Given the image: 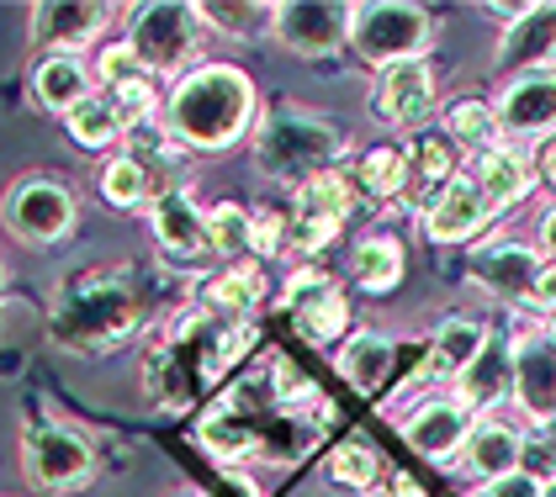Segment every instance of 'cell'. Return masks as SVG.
<instances>
[{
    "label": "cell",
    "mask_w": 556,
    "mask_h": 497,
    "mask_svg": "<svg viewBox=\"0 0 556 497\" xmlns=\"http://www.w3.org/2000/svg\"><path fill=\"white\" fill-rule=\"evenodd\" d=\"M165 117L186 149H233L255 123V85L233 64H202L175 80Z\"/></svg>",
    "instance_id": "1"
},
{
    "label": "cell",
    "mask_w": 556,
    "mask_h": 497,
    "mask_svg": "<svg viewBox=\"0 0 556 497\" xmlns=\"http://www.w3.org/2000/svg\"><path fill=\"white\" fill-rule=\"evenodd\" d=\"M340 132L318 117H302V112H270L255 132V160L270 180H292L307 186L313 175H329L340 160Z\"/></svg>",
    "instance_id": "2"
},
{
    "label": "cell",
    "mask_w": 556,
    "mask_h": 497,
    "mask_svg": "<svg viewBox=\"0 0 556 497\" xmlns=\"http://www.w3.org/2000/svg\"><path fill=\"white\" fill-rule=\"evenodd\" d=\"M132 323H138V307H132L128 286H117V281H80L59 302V313H53V339L64 349L96 355V349H112L117 339H128Z\"/></svg>",
    "instance_id": "3"
},
{
    "label": "cell",
    "mask_w": 556,
    "mask_h": 497,
    "mask_svg": "<svg viewBox=\"0 0 556 497\" xmlns=\"http://www.w3.org/2000/svg\"><path fill=\"white\" fill-rule=\"evenodd\" d=\"M429 11L425 5H403V0H371V5H355L350 16V48L361 64H377L392 69L403 59H425L429 42Z\"/></svg>",
    "instance_id": "4"
},
{
    "label": "cell",
    "mask_w": 556,
    "mask_h": 497,
    "mask_svg": "<svg viewBox=\"0 0 556 497\" xmlns=\"http://www.w3.org/2000/svg\"><path fill=\"white\" fill-rule=\"evenodd\" d=\"M197 38H202V16H197V5H138V16H132V38L128 48L143 59V69L154 75H175V69H186L191 64V53H197Z\"/></svg>",
    "instance_id": "5"
},
{
    "label": "cell",
    "mask_w": 556,
    "mask_h": 497,
    "mask_svg": "<svg viewBox=\"0 0 556 497\" xmlns=\"http://www.w3.org/2000/svg\"><path fill=\"white\" fill-rule=\"evenodd\" d=\"M22 466H27V482L43 487V493H75L96 476V456L75 429H59V423H38L27 429L22 439Z\"/></svg>",
    "instance_id": "6"
},
{
    "label": "cell",
    "mask_w": 556,
    "mask_h": 497,
    "mask_svg": "<svg viewBox=\"0 0 556 497\" xmlns=\"http://www.w3.org/2000/svg\"><path fill=\"white\" fill-rule=\"evenodd\" d=\"M350 207H355V186L344 180L340 169L313 175L307 186H298V207L287 217V244L298 248V254H318V248L340 233V222L350 217Z\"/></svg>",
    "instance_id": "7"
},
{
    "label": "cell",
    "mask_w": 556,
    "mask_h": 497,
    "mask_svg": "<svg viewBox=\"0 0 556 497\" xmlns=\"http://www.w3.org/2000/svg\"><path fill=\"white\" fill-rule=\"evenodd\" d=\"M350 16L355 5H340V0H318V5H270V33L281 48H292L302 59H324L350 42Z\"/></svg>",
    "instance_id": "8"
},
{
    "label": "cell",
    "mask_w": 556,
    "mask_h": 497,
    "mask_svg": "<svg viewBox=\"0 0 556 497\" xmlns=\"http://www.w3.org/2000/svg\"><path fill=\"white\" fill-rule=\"evenodd\" d=\"M5 228L27 244H59L70 228H75V196L59 186V180H22L11 196H5Z\"/></svg>",
    "instance_id": "9"
},
{
    "label": "cell",
    "mask_w": 556,
    "mask_h": 497,
    "mask_svg": "<svg viewBox=\"0 0 556 497\" xmlns=\"http://www.w3.org/2000/svg\"><path fill=\"white\" fill-rule=\"evenodd\" d=\"M371 112L382 127H425L434 117V75L429 59H403L377 75L371 90Z\"/></svg>",
    "instance_id": "10"
},
{
    "label": "cell",
    "mask_w": 556,
    "mask_h": 497,
    "mask_svg": "<svg viewBox=\"0 0 556 497\" xmlns=\"http://www.w3.org/2000/svg\"><path fill=\"white\" fill-rule=\"evenodd\" d=\"M514 349V403L535 423H556V344L546 333H525Z\"/></svg>",
    "instance_id": "11"
},
{
    "label": "cell",
    "mask_w": 556,
    "mask_h": 497,
    "mask_svg": "<svg viewBox=\"0 0 556 497\" xmlns=\"http://www.w3.org/2000/svg\"><path fill=\"white\" fill-rule=\"evenodd\" d=\"M493 117L504 138H552L556 132V69L552 75H519L504 85Z\"/></svg>",
    "instance_id": "12"
},
{
    "label": "cell",
    "mask_w": 556,
    "mask_h": 497,
    "mask_svg": "<svg viewBox=\"0 0 556 497\" xmlns=\"http://www.w3.org/2000/svg\"><path fill=\"white\" fill-rule=\"evenodd\" d=\"M419 217H425V233L434 239V244H462V239L482 233V228L493 222V207H488L477 175H456V180H451Z\"/></svg>",
    "instance_id": "13"
},
{
    "label": "cell",
    "mask_w": 556,
    "mask_h": 497,
    "mask_svg": "<svg viewBox=\"0 0 556 497\" xmlns=\"http://www.w3.org/2000/svg\"><path fill=\"white\" fill-rule=\"evenodd\" d=\"M287 307L298 318L302 339H313V344H334L350 329V307H344L340 286L324 270H302L298 281L287 286Z\"/></svg>",
    "instance_id": "14"
},
{
    "label": "cell",
    "mask_w": 556,
    "mask_h": 497,
    "mask_svg": "<svg viewBox=\"0 0 556 497\" xmlns=\"http://www.w3.org/2000/svg\"><path fill=\"white\" fill-rule=\"evenodd\" d=\"M471 423H477V413H471L462 397H429V403H419V408L408 413L403 434H408V445H414L419 456L451 460V456H462Z\"/></svg>",
    "instance_id": "15"
},
{
    "label": "cell",
    "mask_w": 556,
    "mask_h": 497,
    "mask_svg": "<svg viewBox=\"0 0 556 497\" xmlns=\"http://www.w3.org/2000/svg\"><path fill=\"white\" fill-rule=\"evenodd\" d=\"M541 265L546 259L530 244H488L471 254V281L482 291H493L498 302H530Z\"/></svg>",
    "instance_id": "16"
},
{
    "label": "cell",
    "mask_w": 556,
    "mask_h": 497,
    "mask_svg": "<svg viewBox=\"0 0 556 497\" xmlns=\"http://www.w3.org/2000/svg\"><path fill=\"white\" fill-rule=\"evenodd\" d=\"M498 64L519 75H552L556 64V5H530L519 22L504 27L498 42Z\"/></svg>",
    "instance_id": "17"
},
{
    "label": "cell",
    "mask_w": 556,
    "mask_h": 497,
    "mask_svg": "<svg viewBox=\"0 0 556 497\" xmlns=\"http://www.w3.org/2000/svg\"><path fill=\"white\" fill-rule=\"evenodd\" d=\"M519 456H525V434H519L514 423H504V418H477L467 445H462L467 471L482 476V482H498V476L519 471Z\"/></svg>",
    "instance_id": "18"
},
{
    "label": "cell",
    "mask_w": 556,
    "mask_h": 497,
    "mask_svg": "<svg viewBox=\"0 0 556 497\" xmlns=\"http://www.w3.org/2000/svg\"><path fill=\"white\" fill-rule=\"evenodd\" d=\"M482 344H488L482 323H471V318H445V323L434 329V339L425 344V366H419V375H414L408 386H425V381H440V375L456 381V375L482 355Z\"/></svg>",
    "instance_id": "19"
},
{
    "label": "cell",
    "mask_w": 556,
    "mask_h": 497,
    "mask_svg": "<svg viewBox=\"0 0 556 497\" xmlns=\"http://www.w3.org/2000/svg\"><path fill=\"white\" fill-rule=\"evenodd\" d=\"M403 160H408V186H403V196H408V207L425 212L451 180H456V149H451V138H414L408 149H403Z\"/></svg>",
    "instance_id": "20"
},
{
    "label": "cell",
    "mask_w": 556,
    "mask_h": 497,
    "mask_svg": "<svg viewBox=\"0 0 556 497\" xmlns=\"http://www.w3.org/2000/svg\"><path fill=\"white\" fill-rule=\"evenodd\" d=\"M477 186H482L488 207L504 212V207L525 202V196L535 191V160H530L525 149H514V143H498V149H488V154H482V165H477Z\"/></svg>",
    "instance_id": "21"
},
{
    "label": "cell",
    "mask_w": 556,
    "mask_h": 497,
    "mask_svg": "<svg viewBox=\"0 0 556 497\" xmlns=\"http://www.w3.org/2000/svg\"><path fill=\"white\" fill-rule=\"evenodd\" d=\"M456 381H462V392H456V397L467 403L471 413L498 408L504 397H514V349L509 344H498V339H488V344H482V355H477Z\"/></svg>",
    "instance_id": "22"
},
{
    "label": "cell",
    "mask_w": 556,
    "mask_h": 497,
    "mask_svg": "<svg viewBox=\"0 0 556 497\" xmlns=\"http://www.w3.org/2000/svg\"><path fill=\"white\" fill-rule=\"evenodd\" d=\"M112 22V5H38L33 11V42L43 48H86L90 38H101V27Z\"/></svg>",
    "instance_id": "23"
},
{
    "label": "cell",
    "mask_w": 556,
    "mask_h": 497,
    "mask_svg": "<svg viewBox=\"0 0 556 497\" xmlns=\"http://www.w3.org/2000/svg\"><path fill=\"white\" fill-rule=\"evenodd\" d=\"M154 239L170 248L175 259H191L207 248V212L197 207L186 191H160L154 202Z\"/></svg>",
    "instance_id": "24"
},
{
    "label": "cell",
    "mask_w": 556,
    "mask_h": 497,
    "mask_svg": "<svg viewBox=\"0 0 556 497\" xmlns=\"http://www.w3.org/2000/svg\"><path fill=\"white\" fill-rule=\"evenodd\" d=\"M392 366H397V355H392V344L382 333H355V339L340 344V375L355 392H382Z\"/></svg>",
    "instance_id": "25"
},
{
    "label": "cell",
    "mask_w": 556,
    "mask_h": 497,
    "mask_svg": "<svg viewBox=\"0 0 556 497\" xmlns=\"http://www.w3.org/2000/svg\"><path fill=\"white\" fill-rule=\"evenodd\" d=\"M33 85H38V101H43L48 112H64V117L90 95V75L75 53H53V59H43L38 75H33Z\"/></svg>",
    "instance_id": "26"
},
{
    "label": "cell",
    "mask_w": 556,
    "mask_h": 497,
    "mask_svg": "<svg viewBox=\"0 0 556 497\" xmlns=\"http://www.w3.org/2000/svg\"><path fill=\"white\" fill-rule=\"evenodd\" d=\"M350 281L361 291H371V296H382L403 281V244L397 239H361L355 254H350Z\"/></svg>",
    "instance_id": "27"
},
{
    "label": "cell",
    "mask_w": 556,
    "mask_h": 497,
    "mask_svg": "<svg viewBox=\"0 0 556 497\" xmlns=\"http://www.w3.org/2000/svg\"><path fill=\"white\" fill-rule=\"evenodd\" d=\"M260 296H265V276H260L255 265H228V270L213 276L207 291H202V302H207L213 313H228V318H244L250 307H260Z\"/></svg>",
    "instance_id": "28"
},
{
    "label": "cell",
    "mask_w": 556,
    "mask_h": 497,
    "mask_svg": "<svg viewBox=\"0 0 556 497\" xmlns=\"http://www.w3.org/2000/svg\"><path fill=\"white\" fill-rule=\"evenodd\" d=\"M445 138L451 143H462V149H477V154H488V149H498L504 143V127L493 117V106L488 101H456L451 112H445Z\"/></svg>",
    "instance_id": "29"
},
{
    "label": "cell",
    "mask_w": 556,
    "mask_h": 497,
    "mask_svg": "<svg viewBox=\"0 0 556 497\" xmlns=\"http://www.w3.org/2000/svg\"><path fill=\"white\" fill-rule=\"evenodd\" d=\"M366 196H403V186H408V160H403V149H366L361 160H355V175H350Z\"/></svg>",
    "instance_id": "30"
},
{
    "label": "cell",
    "mask_w": 556,
    "mask_h": 497,
    "mask_svg": "<svg viewBox=\"0 0 556 497\" xmlns=\"http://www.w3.org/2000/svg\"><path fill=\"white\" fill-rule=\"evenodd\" d=\"M64 123H70V138H75L80 149H112V143L123 138V123H117V112H112L106 95H86Z\"/></svg>",
    "instance_id": "31"
},
{
    "label": "cell",
    "mask_w": 556,
    "mask_h": 497,
    "mask_svg": "<svg viewBox=\"0 0 556 497\" xmlns=\"http://www.w3.org/2000/svg\"><path fill=\"white\" fill-rule=\"evenodd\" d=\"M340 487H350V493H371L377 487V476H382V456L371 450V445H361V439H344V445H334L329 450V466H324Z\"/></svg>",
    "instance_id": "32"
},
{
    "label": "cell",
    "mask_w": 556,
    "mask_h": 497,
    "mask_svg": "<svg viewBox=\"0 0 556 497\" xmlns=\"http://www.w3.org/2000/svg\"><path fill=\"white\" fill-rule=\"evenodd\" d=\"M202 445H207V456H217V460H244L260 450V434L239 413H213L202 423Z\"/></svg>",
    "instance_id": "33"
},
{
    "label": "cell",
    "mask_w": 556,
    "mask_h": 497,
    "mask_svg": "<svg viewBox=\"0 0 556 497\" xmlns=\"http://www.w3.org/2000/svg\"><path fill=\"white\" fill-rule=\"evenodd\" d=\"M101 196H106L112 207H143V202L154 196V186H149V175L132 165L128 154H117L112 165L101 169Z\"/></svg>",
    "instance_id": "34"
},
{
    "label": "cell",
    "mask_w": 556,
    "mask_h": 497,
    "mask_svg": "<svg viewBox=\"0 0 556 497\" xmlns=\"http://www.w3.org/2000/svg\"><path fill=\"white\" fill-rule=\"evenodd\" d=\"M207 248H217V254H244L250 248V212L233 207V202L207 212Z\"/></svg>",
    "instance_id": "35"
},
{
    "label": "cell",
    "mask_w": 556,
    "mask_h": 497,
    "mask_svg": "<svg viewBox=\"0 0 556 497\" xmlns=\"http://www.w3.org/2000/svg\"><path fill=\"white\" fill-rule=\"evenodd\" d=\"M197 16L233 33V38H250L260 27H270V5H197Z\"/></svg>",
    "instance_id": "36"
},
{
    "label": "cell",
    "mask_w": 556,
    "mask_h": 497,
    "mask_svg": "<svg viewBox=\"0 0 556 497\" xmlns=\"http://www.w3.org/2000/svg\"><path fill=\"white\" fill-rule=\"evenodd\" d=\"M154 85L138 80V85H123V90H112V112H117V123H123V132H132V127H143L149 117H154Z\"/></svg>",
    "instance_id": "37"
},
{
    "label": "cell",
    "mask_w": 556,
    "mask_h": 497,
    "mask_svg": "<svg viewBox=\"0 0 556 497\" xmlns=\"http://www.w3.org/2000/svg\"><path fill=\"white\" fill-rule=\"evenodd\" d=\"M101 80L112 85V90H123V85L149 80V69H143V59L132 53L128 42H117V48H106V53H101Z\"/></svg>",
    "instance_id": "38"
},
{
    "label": "cell",
    "mask_w": 556,
    "mask_h": 497,
    "mask_svg": "<svg viewBox=\"0 0 556 497\" xmlns=\"http://www.w3.org/2000/svg\"><path fill=\"white\" fill-rule=\"evenodd\" d=\"M250 248H255V254H281V248H287V217L276 207L250 212Z\"/></svg>",
    "instance_id": "39"
},
{
    "label": "cell",
    "mask_w": 556,
    "mask_h": 497,
    "mask_svg": "<svg viewBox=\"0 0 556 497\" xmlns=\"http://www.w3.org/2000/svg\"><path fill=\"white\" fill-rule=\"evenodd\" d=\"M270 375H276V386H281V403H313V392H318V386H313L298 366H287V360H276Z\"/></svg>",
    "instance_id": "40"
},
{
    "label": "cell",
    "mask_w": 556,
    "mask_h": 497,
    "mask_svg": "<svg viewBox=\"0 0 556 497\" xmlns=\"http://www.w3.org/2000/svg\"><path fill=\"white\" fill-rule=\"evenodd\" d=\"M477 497H541V482L525 476V471H509V476H498V482H482Z\"/></svg>",
    "instance_id": "41"
},
{
    "label": "cell",
    "mask_w": 556,
    "mask_h": 497,
    "mask_svg": "<svg viewBox=\"0 0 556 497\" xmlns=\"http://www.w3.org/2000/svg\"><path fill=\"white\" fill-rule=\"evenodd\" d=\"M530 302L541 307V313H556V259L541 265V276H535V291H530Z\"/></svg>",
    "instance_id": "42"
},
{
    "label": "cell",
    "mask_w": 556,
    "mask_h": 497,
    "mask_svg": "<svg viewBox=\"0 0 556 497\" xmlns=\"http://www.w3.org/2000/svg\"><path fill=\"white\" fill-rule=\"evenodd\" d=\"M535 180L556 191V132L552 138H541V149H535Z\"/></svg>",
    "instance_id": "43"
},
{
    "label": "cell",
    "mask_w": 556,
    "mask_h": 497,
    "mask_svg": "<svg viewBox=\"0 0 556 497\" xmlns=\"http://www.w3.org/2000/svg\"><path fill=\"white\" fill-rule=\"evenodd\" d=\"M382 497H429V493L419 487V482H414V476H397V482H392Z\"/></svg>",
    "instance_id": "44"
},
{
    "label": "cell",
    "mask_w": 556,
    "mask_h": 497,
    "mask_svg": "<svg viewBox=\"0 0 556 497\" xmlns=\"http://www.w3.org/2000/svg\"><path fill=\"white\" fill-rule=\"evenodd\" d=\"M541 244H546V254L556 259V207L546 212V217H541Z\"/></svg>",
    "instance_id": "45"
},
{
    "label": "cell",
    "mask_w": 556,
    "mask_h": 497,
    "mask_svg": "<svg viewBox=\"0 0 556 497\" xmlns=\"http://www.w3.org/2000/svg\"><path fill=\"white\" fill-rule=\"evenodd\" d=\"M541 333H546V339L556 344V313H546V329H541Z\"/></svg>",
    "instance_id": "46"
},
{
    "label": "cell",
    "mask_w": 556,
    "mask_h": 497,
    "mask_svg": "<svg viewBox=\"0 0 556 497\" xmlns=\"http://www.w3.org/2000/svg\"><path fill=\"white\" fill-rule=\"evenodd\" d=\"M541 497H556V482H546V487H541Z\"/></svg>",
    "instance_id": "47"
},
{
    "label": "cell",
    "mask_w": 556,
    "mask_h": 497,
    "mask_svg": "<svg viewBox=\"0 0 556 497\" xmlns=\"http://www.w3.org/2000/svg\"><path fill=\"white\" fill-rule=\"evenodd\" d=\"M180 497H202V493H180Z\"/></svg>",
    "instance_id": "48"
},
{
    "label": "cell",
    "mask_w": 556,
    "mask_h": 497,
    "mask_svg": "<svg viewBox=\"0 0 556 497\" xmlns=\"http://www.w3.org/2000/svg\"><path fill=\"white\" fill-rule=\"evenodd\" d=\"M0 281H5V265H0Z\"/></svg>",
    "instance_id": "49"
}]
</instances>
